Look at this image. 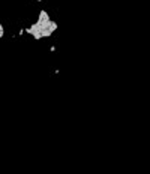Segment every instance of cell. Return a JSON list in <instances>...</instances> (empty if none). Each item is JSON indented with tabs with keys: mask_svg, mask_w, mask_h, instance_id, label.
Segmentation results:
<instances>
[{
	"mask_svg": "<svg viewBox=\"0 0 150 174\" xmlns=\"http://www.w3.org/2000/svg\"><path fill=\"white\" fill-rule=\"evenodd\" d=\"M3 35H5V30H3V26L0 24V38H3Z\"/></svg>",
	"mask_w": 150,
	"mask_h": 174,
	"instance_id": "6da1fadb",
	"label": "cell"
},
{
	"mask_svg": "<svg viewBox=\"0 0 150 174\" xmlns=\"http://www.w3.org/2000/svg\"><path fill=\"white\" fill-rule=\"evenodd\" d=\"M36 2H44V0H36Z\"/></svg>",
	"mask_w": 150,
	"mask_h": 174,
	"instance_id": "7a4b0ae2",
	"label": "cell"
}]
</instances>
